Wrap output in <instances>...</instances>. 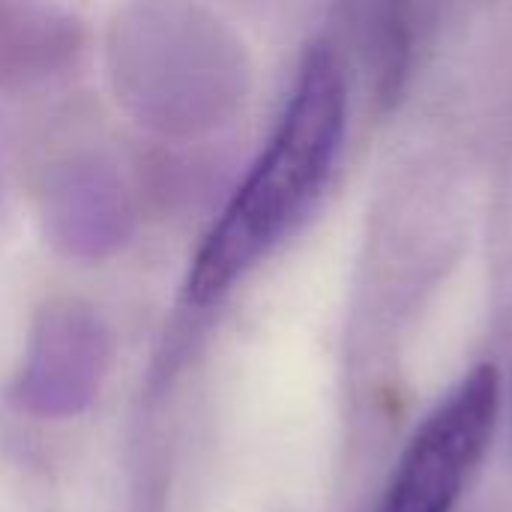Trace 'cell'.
<instances>
[{"label": "cell", "mask_w": 512, "mask_h": 512, "mask_svg": "<svg viewBox=\"0 0 512 512\" xmlns=\"http://www.w3.org/2000/svg\"><path fill=\"white\" fill-rule=\"evenodd\" d=\"M345 105L339 60L327 48L309 51L270 141L192 261L186 288L198 306L231 291L321 198L342 150Z\"/></svg>", "instance_id": "obj_1"}, {"label": "cell", "mask_w": 512, "mask_h": 512, "mask_svg": "<svg viewBox=\"0 0 512 512\" xmlns=\"http://www.w3.org/2000/svg\"><path fill=\"white\" fill-rule=\"evenodd\" d=\"M501 408L495 363L474 366L402 450L378 512H453L489 450Z\"/></svg>", "instance_id": "obj_2"}]
</instances>
